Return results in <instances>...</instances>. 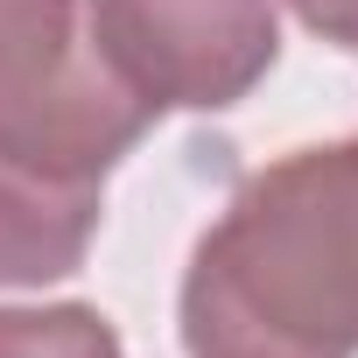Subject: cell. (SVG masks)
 I'll list each match as a JSON object with an SVG mask.
<instances>
[{"label": "cell", "mask_w": 358, "mask_h": 358, "mask_svg": "<svg viewBox=\"0 0 358 358\" xmlns=\"http://www.w3.org/2000/svg\"><path fill=\"white\" fill-rule=\"evenodd\" d=\"M99 232V183H64L0 155V288L64 281Z\"/></svg>", "instance_id": "obj_4"}, {"label": "cell", "mask_w": 358, "mask_h": 358, "mask_svg": "<svg viewBox=\"0 0 358 358\" xmlns=\"http://www.w3.org/2000/svg\"><path fill=\"white\" fill-rule=\"evenodd\" d=\"M288 8H295L316 36H330V43L358 50V0H288Z\"/></svg>", "instance_id": "obj_6"}, {"label": "cell", "mask_w": 358, "mask_h": 358, "mask_svg": "<svg viewBox=\"0 0 358 358\" xmlns=\"http://www.w3.org/2000/svg\"><path fill=\"white\" fill-rule=\"evenodd\" d=\"M0 358H127V351L99 309L57 302V309H0Z\"/></svg>", "instance_id": "obj_5"}, {"label": "cell", "mask_w": 358, "mask_h": 358, "mask_svg": "<svg viewBox=\"0 0 358 358\" xmlns=\"http://www.w3.org/2000/svg\"><path fill=\"white\" fill-rule=\"evenodd\" d=\"M190 358H358V134L295 148L225 204L183 274Z\"/></svg>", "instance_id": "obj_1"}, {"label": "cell", "mask_w": 358, "mask_h": 358, "mask_svg": "<svg viewBox=\"0 0 358 358\" xmlns=\"http://www.w3.org/2000/svg\"><path fill=\"white\" fill-rule=\"evenodd\" d=\"M85 36L148 113L239 106L281 50L274 0H92Z\"/></svg>", "instance_id": "obj_3"}, {"label": "cell", "mask_w": 358, "mask_h": 358, "mask_svg": "<svg viewBox=\"0 0 358 358\" xmlns=\"http://www.w3.org/2000/svg\"><path fill=\"white\" fill-rule=\"evenodd\" d=\"M141 134L148 106L78 29V0H0V155L99 183Z\"/></svg>", "instance_id": "obj_2"}]
</instances>
